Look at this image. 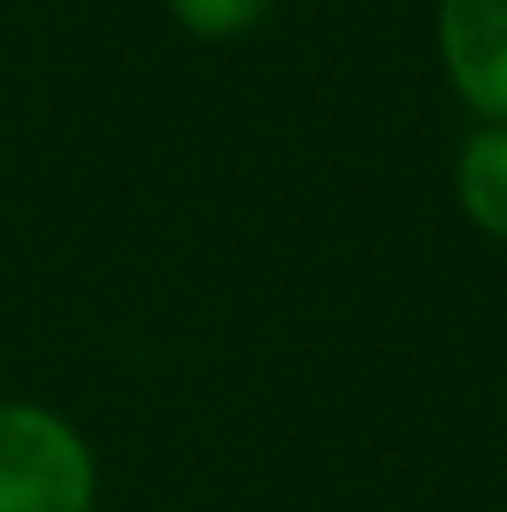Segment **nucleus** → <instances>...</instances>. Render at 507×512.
Returning a JSON list of instances; mask_svg holds the SVG:
<instances>
[{
  "instance_id": "1",
  "label": "nucleus",
  "mask_w": 507,
  "mask_h": 512,
  "mask_svg": "<svg viewBox=\"0 0 507 512\" xmlns=\"http://www.w3.org/2000/svg\"><path fill=\"white\" fill-rule=\"evenodd\" d=\"M0 512H99V453L77 420L0 398Z\"/></svg>"
},
{
  "instance_id": "2",
  "label": "nucleus",
  "mask_w": 507,
  "mask_h": 512,
  "mask_svg": "<svg viewBox=\"0 0 507 512\" xmlns=\"http://www.w3.org/2000/svg\"><path fill=\"white\" fill-rule=\"evenodd\" d=\"M437 60L475 126H507V0H437Z\"/></svg>"
},
{
  "instance_id": "3",
  "label": "nucleus",
  "mask_w": 507,
  "mask_h": 512,
  "mask_svg": "<svg viewBox=\"0 0 507 512\" xmlns=\"http://www.w3.org/2000/svg\"><path fill=\"white\" fill-rule=\"evenodd\" d=\"M453 197L469 229L507 246V126H475L458 142Z\"/></svg>"
},
{
  "instance_id": "4",
  "label": "nucleus",
  "mask_w": 507,
  "mask_h": 512,
  "mask_svg": "<svg viewBox=\"0 0 507 512\" xmlns=\"http://www.w3.org/2000/svg\"><path fill=\"white\" fill-rule=\"evenodd\" d=\"M175 28L197 44H235L273 11V0H164Z\"/></svg>"
}]
</instances>
